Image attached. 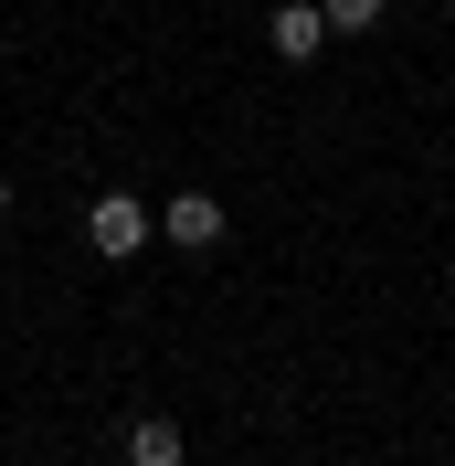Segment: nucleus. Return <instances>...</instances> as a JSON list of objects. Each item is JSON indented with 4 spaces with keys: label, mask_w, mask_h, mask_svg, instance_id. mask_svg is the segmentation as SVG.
Segmentation results:
<instances>
[{
    "label": "nucleus",
    "mask_w": 455,
    "mask_h": 466,
    "mask_svg": "<svg viewBox=\"0 0 455 466\" xmlns=\"http://www.w3.org/2000/svg\"><path fill=\"white\" fill-rule=\"evenodd\" d=\"M148 233H159V212H148L138 191H96V202H86V244H96L106 265H127Z\"/></svg>",
    "instance_id": "f257e3e1"
},
{
    "label": "nucleus",
    "mask_w": 455,
    "mask_h": 466,
    "mask_svg": "<svg viewBox=\"0 0 455 466\" xmlns=\"http://www.w3.org/2000/svg\"><path fill=\"white\" fill-rule=\"evenodd\" d=\"M318 43H329V22H318V0H276V11H265V54H276V64H308Z\"/></svg>",
    "instance_id": "f03ea898"
},
{
    "label": "nucleus",
    "mask_w": 455,
    "mask_h": 466,
    "mask_svg": "<svg viewBox=\"0 0 455 466\" xmlns=\"http://www.w3.org/2000/svg\"><path fill=\"white\" fill-rule=\"evenodd\" d=\"M159 223H170L180 255H212V244H223V202H212V191H170V212H159Z\"/></svg>",
    "instance_id": "7ed1b4c3"
},
{
    "label": "nucleus",
    "mask_w": 455,
    "mask_h": 466,
    "mask_svg": "<svg viewBox=\"0 0 455 466\" xmlns=\"http://www.w3.org/2000/svg\"><path fill=\"white\" fill-rule=\"evenodd\" d=\"M180 456H191V445H180L170 413H138V424H127V466H180Z\"/></svg>",
    "instance_id": "20e7f679"
},
{
    "label": "nucleus",
    "mask_w": 455,
    "mask_h": 466,
    "mask_svg": "<svg viewBox=\"0 0 455 466\" xmlns=\"http://www.w3.org/2000/svg\"><path fill=\"white\" fill-rule=\"evenodd\" d=\"M381 11H392V0H318L329 32H381Z\"/></svg>",
    "instance_id": "39448f33"
},
{
    "label": "nucleus",
    "mask_w": 455,
    "mask_h": 466,
    "mask_svg": "<svg viewBox=\"0 0 455 466\" xmlns=\"http://www.w3.org/2000/svg\"><path fill=\"white\" fill-rule=\"evenodd\" d=\"M0 212H11V180H0Z\"/></svg>",
    "instance_id": "423d86ee"
},
{
    "label": "nucleus",
    "mask_w": 455,
    "mask_h": 466,
    "mask_svg": "<svg viewBox=\"0 0 455 466\" xmlns=\"http://www.w3.org/2000/svg\"><path fill=\"white\" fill-rule=\"evenodd\" d=\"M445 22H455V0H445Z\"/></svg>",
    "instance_id": "0eeeda50"
}]
</instances>
